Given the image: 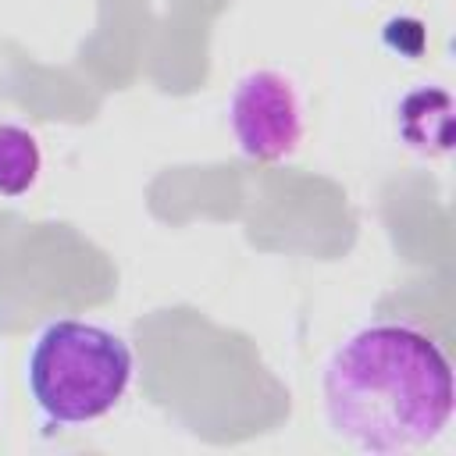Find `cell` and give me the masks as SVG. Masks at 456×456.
I'll list each match as a JSON object with an SVG mask.
<instances>
[{"label": "cell", "instance_id": "6da1fadb", "mask_svg": "<svg viewBox=\"0 0 456 456\" xmlns=\"http://www.w3.org/2000/svg\"><path fill=\"white\" fill-rule=\"evenodd\" d=\"M324 420L338 442L370 456H395L435 442L456 403L452 363L410 324H367L324 363Z\"/></svg>", "mask_w": 456, "mask_h": 456}, {"label": "cell", "instance_id": "7a4b0ae2", "mask_svg": "<svg viewBox=\"0 0 456 456\" xmlns=\"http://www.w3.org/2000/svg\"><path fill=\"white\" fill-rule=\"evenodd\" d=\"M132 363V346L118 331L64 317L36 335L25 378L53 424H86L121 403Z\"/></svg>", "mask_w": 456, "mask_h": 456}, {"label": "cell", "instance_id": "3957f363", "mask_svg": "<svg viewBox=\"0 0 456 456\" xmlns=\"http://www.w3.org/2000/svg\"><path fill=\"white\" fill-rule=\"evenodd\" d=\"M228 125L253 160H285L303 139V100L289 75L274 68L246 71L228 100Z\"/></svg>", "mask_w": 456, "mask_h": 456}, {"label": "cell", "instance_id": "277c9868", "mask_svg": "<svg viewBox=\"0 0 456 456\" xmlns=\"http://www.w3.org/2000/svg\"><path fill=\"white\" fill-rule=\"evenodd\" d=\"M39 171H43L39 139L14 121H0V196L4 200L25 196L36 185Z\"/></svg>", "mask_w": 456, "mask_h": 456}]
</instances>
